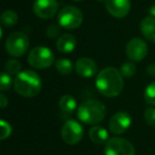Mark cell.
Segmentation results:
<instances>
[{"label":"cell","instance_id":"f1b7e54d","mask_svg":"<svg viewBox=\"0 0 155 155\" xmlns=\"http://www.w3.org/2000/svg\"><path fill=\"white\" fill-rule=\"evenodd\" d=\"M149 16L155 18V4H154V5H152L151 8L149 9Z\"/></svg>","mask_w":155,"mask_h":155},{"label":"cell","instance_id":"3957f363","mask_svg":"<svg viewBox=\"0 0 155 155\" xmlns=\"http://www.w3.org/2000/svg\"><path fill=\"white\" fill-rule=\"evenodd\" d=\"M106 106L99 100L91 99L78 106L77 117L86 124L100 123L106 117Z\"/></svg>","mask_w":155,"mask_h":155},{"label":"cell","instance_id":"4fadbf2b","mask_svg":"<svg viewBox=\"0 0 155 155\" xmlns=\"http://www.w3.org/2000/svg\"><path fill=\"white\" fill-rule=\"evenodd\" d=\"M75 70L81 78H92L97 72V64L90 58H80L75 64Z\"/></svg>","mask_w":155,"mask_h":155},{"label":"cell","instance_id":"7402d4cb","mask_svg":"<svg viewBox=\"0 0 155 155\" xmlns=\"http://www.w3.org/2000/svg\"><path fill=\"white\" fill-rule=\"evenodd\" d=\"M21 69V64L16 60H8L5 64V70L10 76L18 75Z\"/></svg>","mask_w":155,"mask_h":155},{"label":"cell","instance_id":"484cf974","mask_svg":"<svg viewBox=\"0 0 155 155\" xmlns=\"http://www.w3.org/2000/svg\"><path fill=\"white\" fill-rule=\"evenodd\" d=\"M59 33H60V29L58 28V26H56V25H51L47 30L48 36L51 38H54V37H56V36H58Z\"/></svg>","mask_w":155,"mask_h":155},{"label":"cell","instance_id":"f546056e","mask_svg":"<svg viewBox=\"0 0 155 155\" xmlns=\"http://www.w3.org/2000/svg\"><path fill=\"white\" fill-rule=\"evenodd\" d=\"M1 38H2V29L0 27V41H1Z\"/></svg>","mask_w":155,"mask_h":155},{"label":"cell","instance_id":"9a60e30c","mask_svg":"<svg viewBox=\"0 0 155 155\" xmlns=\"http://www.w3.org/2000/svg\"><path fill=\"white\" fill-rule=\"evenodd\" d=\"M139 30L146 39L151 43H155V18L147 16L139 23Z\"/></svg>","mask_w":155,"mask_h":155},{"label":"cell","instance_id":"d6986e66","mask_svg":"<svg viewBox=\"0 0 155 155\" xmlns=\"http://www.w3.org/2000/svg\"><path fill=\"white\" fill-rule=\"evenodd\" d=\"M56 70L62 76H68L73 71V65L68 58H59L55 64Z\"/></svg>","mask_w":155,"mask_h":155},{"label":"cell","instance_id":"9c48e42d","mask_svg":"<svg viewBox=\"0 0 155 155\" xmlns=\"http://www.w3.org/2000/svg\"><path fill=\"white\" fill-rule=\"evenodd\" d=\"M126 54L132 62H141L148 54V45L143 39L134 37L127 43Z\"/></svg>","mask_w":155,"mask_h":155},{"label":"cell","instance_id":"7a4b0ae2","mask_svg":"<svg viewBox=\"0 0 155 155\" xmlns=\"http://www.w3.org/2000/svg\"><path fill=\"white\" fill-rule=\"evenodd\" d=\"M15 91L22 97L32 98L41 90V79L35 71L23 70L16 76L13 83Z\"/></svg>","mask_w":155,"mask_h":155},{"label":"cell","instance_id":"5b68a950","mask_svg":"<svg viewBox=\"0 0 155 155\" xmlns=\"http://www.w3.org/2000/svg\"><path fill=\"white\" fill-rule=\"evenodd\" d=\"M55 56L51 49L47 47H36L32 49L28 56V63L36 69H45L52 66Z\"/></svg>","mask_w":155,"mask_h":155},{"label":"cell","instance_id":"52a82bcc","mask_svg":"<svg viewBox=\"0 0 155 155\" xmlns=\"http://www.w3.org/2000/svg\"><path fill=\"white\" fill-rule=\"evenodd\" d=\"M104 155H135V148L129 140L121 137L110 138L104 145Z\"/></svg>","mask_w":155,"mask_h":155},{"label":"cell","instance_id":"8992f818","mask_svg":"<svg viewBox=\"0 0 155 155\" xmlns=\"http://www.w3.org/2000/svg\"><path fill=\"white\" fill-rule=\"evenodd\" d=\"M30 46V39L22 32H14L8 38L5 43L6 52L11 56L19 58L28 51Z\"/></svg>","mask_w":155,"mask_h":155},{"label":"cell","instance_id":"8fae6325","mask_svg":"<svg viewBox=\"0 0 155 155\" xmlns=\"http://www.w3.org/2000/svg\"><path fill=\"white\" fill-rule=\"evenodd\" d=\"M57 0H35L33 10L36 16L41 19H49L55 16L58 10Z\"/></svg>","mask_w":155,"mask_h":155},{"label":"cell","instance_id":"7c38bea8","mask_svg":"<svg viewBox=\"0 0 155 155\" xmlns=\"http://www.w3.org/2000/svg\"><path fill=\"white\" fill-rule=\"evenodd\" d=\"M104 3L109 14L115 18H124L131 10L130 0H104Z\"/></svg>","mask_w":155,"mask_h":155},{"label":"cell","instance_id":"e0dca14e","mask_svg":"<svg viewBox=\"0 0 155 155\" xmlns=\"http://www.w3.org/2000/svg\"><path fill=\"white\" fill-rule=\"evenodd\" d=\"M76 107H77V101L76 99L71 95H64L60 98L59 100V108L63 113H68V114H72L75 112Z\"/></svg>","mask_w":155,"mask_h":155},{"label":"cell","instance_id":"83f0119b","mask_svg":"<svg viewBox=\"0 0 155 155\" xmlns=\"http://www.w3.org/2000/svg\"><path fill=\"white\" fill-rule=\"evenodd\" d=\"M147 73L152 78L155 77V64H150L147 67Z\"/></svg>","mask_w":155,"mask_h":155},{"label":"cell","instance_id":"5bb4252c","mask_svg":"<svg viewBox=\"0 0 155 155\" xmlns=\"http://www.w3.org/2000/svg\"><path fill=\"white\" fill-rule=\"evenodd\" d=\"M76 45H77V41H76L75 36L72 34H62L57 39V44L56 47L57 50L61 53H71L75 50Z\"/></svg>","mask_w":155,"mask_h":155},{"label":"cell","instance_id":"1f68e13d","mask_svg":"<svg viewBox=\"0 0 155 155\" xmlns=\"http://www.w3.org/2000/svg\"><path fill=\"white\" fill-rule=\"evenodd\" d=\"M98 1H104V0H98Z\"/></svg>","mask_w":155,"mask_h":155},{"label":"cell","instance_id":"ba28073f","mask_svg":"<svg viewBox=\"0 0 155 155\" xmlns=\"http://www.w3.org/2000/svg\"><path fill=\"white\" fill-rule=\"evenodd\" d=\"M84 137V129L76 120L70 119L63 123L61 128V138L67 145L74 146Z\"/></svg>","mask_w":155,"mask_h":155},{"label":"cell","instance_id":"cb8c5ba5","mask_svg":"<svg viewBox=\"0 0 155 155\" xmlns=\"http://www.w3.org/2000/svg\"><path fill=\"white\" fill-rule=\"evenodd\" d=\"M12 134V128L11 125L4 120L0 119V140L6 139Z\"/></svg>","mask_w":155,"mask_h":155},{"label":"cell","instance_id":"4316f807","mask_svg":"<svg viewBox=\"0 0 155 155\" xmlns=\"http://www.w3.org/2000/svg\"><path fill=\"white\" fill-rule=\"evenodd\" d=\"M8 99L5 95L3 93H0V108H4L8 106Z\"/></svg>","mask_w":155,"mask_h":155},{"label":"cell","instance_id":"277c9868","mask_svg":"<svg viewBox=\"0 0 155 155\" xmlns=\"http://www.w3.org/2000/svg\"><path fill=\"white\" fill-rule=\"evenodd\" d=\"M82 21H84V14L76 6H64L58 13V23L63 29H77L78 27H80Z\"/></svg>","mask_w":155,"mask_h":155},{"label":"cell","instance_id":"d4e9b609","mask_svg":"<svg viewBox=\"0 0 155 155\" xmlns=\"http://www.w3.org/2000/svg\"><path fill=\"white\" fill-rule=\"evenodd\" d=\"M143 119L150 126H155V107L146 108L143 113Z\"/></svg>","mask_w":155,"mask_h":155},{"label":"cell","instance_id":"6da1fadb","mask_svg":"<svg viewBox=\"0 0 155 155\" xmlns=\"http://www.w3.org/2000/svg\"><path fill=\"white\" fill-rule=\"evenodd\" d=\"M96 88L104 97L115 98L124 89V77L115 67H107L99 71L96 77Z\"/></svg>","mask_w":155,"mask_h":155},{"label":"cell","instance_id":"ffe728a7","mask_svg":"<svg viewBox=\"0 0 155 155\" xmlns=\"http://www.w3.org/2000/svg\"><path fill=\"white\" fill-rule=\"evenodd\" d=\"M119 71H120L121 76L124 78H133L135 76V73H136V66H135L134 62H132V61H127V62L123 63Z\"/></svg>","mask_w":155,"mask_h":155},{"label":"cell","instance_id":"4dcf8cb0","mask_svg":"<svg viewBox=\"0 0 155 155\" xmlns=\"http://www.w3.org/2000/svg\"><path fill=\"white\" fill-rule=\"evenodd\" d=\"M74 1H81V0H74Z\"/></svg>","mask_w":155,"mask_h":155},{"label":"cell","instance_id":"44dd1931","mask_svg":"<svg viewBox=\"0 0 155 155\" xmlns=\"http://www.w3.org/2000/svg\"><path fill=\"white\" fill-rule=\"evenodd\" d=\"M145 100L148 104L155 106V81L150 83L145 89V93H143Z\"/></svg>","mask_w":155,"mask_h":155},{"label":"cell","instance_id":"ac0fdd59","mask_svg":"<svg viewBox=\"0 0 155 155\" xmlns=\"http://www.w3.org/2000/svg\"><path fill=\"white\" fill-rule=\"evenodd\" d=\"M17 21H18V15L12 10L5 11L0 16V23L4 27H12V26L16 25Z\"/></svg>","mask_w":155,"mask_h":155},{"label":"cell","instance_id":"30bf717a","mask_svg":"<svg viewBox=\"0 0 155 155\" xmlns=\"http://www.w3.org/2000/svg\"><path fill=\"white\" fill-rule=\"evenodd\" d=\"M131 123H132V119L128 113L124 111L117 112L111 117L109 121V130L114 135H121L130 129Z\"/></svg>","mask_w":155,"mask_h":155},{"label":"cell","instance_id":"2e32d148","mask_svg":"<svg viewBox=\"0 0 155 155\" xmlns=\"http://www.w3.org/2000/svg\"><path fill=\"white\" fill-rule=\"evenodd\" d=\"M89 138L96 145H106L110 139L109 132L100 125H94L89 131Z\"/></svg>","mask_w":155,"mask_h":155},{"label":"cell","instance_id":"603a6c76","mask_svg":"<svg viewBox=\"0 0 155 155\" xmlns=\"http://www.w3.org/2000/svg\"><path fill=\"white\" fill-rule=\"evenodd\" d=\"M13 83L14 82L12 81V77L8 73L0 72V91L10 89Z\"/></svg>","mask_w":155,"mask_h":155}]
</instances>
